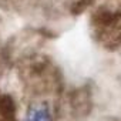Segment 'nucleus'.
<instances>
[{"label":"nucleus","instance_id":"f257e3e1","mask_svg":"<svg viewBox=\"0 0 121 121\" xmlns=\"http://www.w3.org/2000/svg\"><path fill=\"white\" fill-rule=\"evenodd\" d=\"M24 121H53L50 107L46 103H36L26 111Z\"/></svg>","mask_w":121,"mask_h":121},{"label":"nucleus","instance_id":"f03ea898","mask_svg":"<svg viewBox=\"0 0 121 121\" xmlns=\"http://www.w3.org/2000/svg\"><path fill=\"white\" fill-rule=\"evenodd\" d=\"M0 114H2L6 120H14L16 103L7 94H2V95H0Z\"/></svg>","mask_w":121,"mask_h":121},{"label":"nucleus","instance_id":"7ed1b4c3","mask_svg":"<svg viewBox=\"0 0 121 121\" xmlns=\"http://www.w3.org/2000/svg\"><path fill=\"white\" fill-rule=\"evenodd\" d=\"M117 20V16L110 12V10H100L94 14L93 22L95 26H101V27H108L110 24H112Z\"/></svg>","mask_w":121,"mask_h":121},{"label":"nucleus","instance_id":"20e7f679","mask_svg":"<svg viewBox=\"0 0 121 121\" xmlns=\"http://www.w3.org/2000/svg\"><path fill=\"white\" fill-rule=\"evenodd\" d=\"M95 0H77L74 3V6L71 7V13L73 14H81L84 10H87Z\"/></svg>","mask_w":121,"mask_h":121},{"label":"nucleus","instance_id":"39448f33","mask_svg":"<svg viewBox=\"0 0 121 121\" xmlns=\"http://www.w3.org/2000/svg\"><path fill=\"white\" fill-rule=\"evenodd\" d=\"M6 121H14V120H6Z\"/></svg>","mask_w":121,"mask_h":121}]
</instances>
